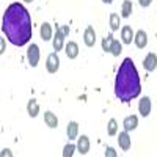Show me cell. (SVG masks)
Returning <instances> with one entry per match:
<instances>
[{
  "label": "cell",
  "mask_w": 157,
  "mask_h": 157,
  "mask_svg": "<svg viewBox=\"0 0 157 157\" xmlns=\"http://www.w3.org/2000/svg\"><path fill=\"white\" fill-rule=\"evenodd\" d=\"M2 30L11 44L19 47L27 44L33 35L32 17L27 8L17 2L11 3L3 14Z\"/></svg>",
  "instance_id": "1"
},
{
  "label": "cell",
  "mask_w": 157,
  "mask_h": 157,
  "mask_svg": "<svg viewBox=\"0 0 157 157\" xmlns=\"http://www.w3.org/2000/svg\"><path fill=\"white\" fill-rule=\"evenodd\" d=\"M118 143H120V148L123 151H129L130 146H132V141H130V137L127 134V130H124V132L120 134V137H118Z\"/></svg>",
  "instance_id": "8"
},
{
  "label": "cell",
  "mask_w": 157,
  "mask_h": 157,
  "mask_svg": "<svg viewBox=\"0 0 157 157\" xmlns=\"http://www.w3.org/2000/svg\"><path fill=\"white\" fill-rule=\"evenodd\" d=\"M74 151H75V146L74 145H66V146H64V149H63V157H71L74 154Z\"/></svg>",
  "instance_id": "24"
},
{
  "label": "cell",
  "mask_w": 157,
  "mask_h": 157,
  "mask_svg": "<svg viewBox=\"0 0 157 157\" xmlns=\"http://www.w3.org/2000/svg\"><path fill=\"white\" fill-rule=\"evenodd\" d=\"M102 2H104V3H112L113 0H102Z\"/></svg>",
  "instance_id": "30"
},
{
  "label": "cell",
  "mask_w": 157,
  "mask_h": 157,
  "mask_svg": "<svg viewBox=\"0 0 157 157\" xmlns=\"http://www.w3.org/2000/svg\"><path fill=\"white\" fill-rule=\"evenodd\" d=\"M134 41H135V46L138 49H143L146 44H148V35L145 30H138L135 33V38H134Z\"/></svg>",
  "instance_id": "10"
},
{
  "label": "cell",
  "mask_w": 157,
  "mask_h": 157,
  "mask_svg": "<svg viewBox=\"0 0 157 157\" xmlns=\"http://www.w3.org/2000/svg\"><path fill=\"white\" fill-rule=\"evenodd\" d=\"M77 149H78V152H80V154H86L90 151V138L86 135H82L80 138H78Z\"/></svg>",
  "instance_id": "13"
},
{
  "label": "cell",
  "mask_w": 157,
  "mask_h": 157,
  "mask_svg": "<svg viewBox=\"0 0 157 157\" xmlns=\"http://www.w3.org/2000/svg\"><path fill=\"white\" fill-rule=\"evenodd\" d=\"M27 60H29L32 68L38 66V63H39V47L36 44H32L29 47V50H27Z\"/></svg>",
  "instance_id": "4"
},
{
  "label": "cell",
  "mask_w": 157,
  "mask_h": 157,
  "mask_svg": "<svg viewBox=\"0 0 157 157\" xmlns=\"http://www.w3.org/2000/svg\"><path fill=\"white\" fill-rule=\"evenodd\" d=\"M25 2H29V3H30V2H33V0H25Z\"/></svg>",
  "instance_id": "31"
},
{
  "label": "cell",
  "mask_w": 157,
  "mask_h": 157,
  "mask_svg": "<svg viewBox=\"0 0 157 157\" xmlns=\"http://www.w3.org/2000/svg\"><path fill=\"white\" fill-rule=\"evenodd\" d=\"M46 68H47V72H50V74H55L58 71V68H60V58L57 55V52H54V54H50L47 57Z\"/></svg>",
  "instance_id": "3"
},
{
  "label": "cell",
  "mask_w": 157,
  "mask_h": 157,
  "mask_svg": "<svg viewBox=\"0 0 157 157\" xmlns=\"http://www.w3.org/2000/svg\"><path fill=\"white\" fill-rule=\"evenodd\" d=\"M143 68H145L148 72H152L157 68V55L154 54V52H151V54H148L145 57V60H143Z\"/></svg>",
  "instance_id": "5"
},
{
  "label": "cell",
  "mask_w": 157,
  "mask_h": 157,
  "mask_svg": "<svg viewBox=\"0 0 157 157\" xmlns=\"http://www.w3.org/2000/svg\"><path fill=\"white\" fill-rule=\"evenodd\" d=\"M39 33H41V38L44 39V41H49V39L52 38V27H50V24L44 22L41 25V29H39Z\"/></svg>",
  "instance_id": "17"
},
{
  "label": "cell",
  "mask_w": 157,
  "mask_h": 157,
  "mask_svg": "<svg viewBox=\"0 0 157 157\" xmlns=\"http://www.w3.org/2000/svg\"><path fill=\"white\" fill-rule=\"evenodd\" d=\"M123 126H124V130L130 132V130L137 129V126H138V118H137L135 115H130V116H127L126 120H124V123H123Z\"/></svg>",
  "instance_id": "12"
},
{
  "label": "cell",
  "mask_w": 157,
  "mask_h": 157,
  "mask_svg": "<svg viewBox=\"0 0 157 157\" xmlns=\"http://www.w3.org/2000/svg\"><path fill=\"white\" fill-rule=\"evenodd\" d=\"M44 123H46L50 129H55V127H58V118H57L55 113L46 112V113H44Z\"/></svg>",
  "instance_id": "15"
},
{
  "label": "cell",
  "mask_w": 157,
  "mask_h": 157,
  "mask_svg": "<svg viewBox=\"0 0 157 157\" xmlns=\"http://www.w3.org/2000/svg\"><path fill=\"white\" fill-rule=\"evenodd\" d=\"M2 155H11V152H10V149H3V152H2Z\"/></svg>",
  "instance_id": "28"
},
{
  "label": "cell",
  "mask_w": 157,
  "mask_h": 157,
  "mask_svg": "<svg viewBox=\"0 0 157 157\" xmlns=\"http://www.w3.org/2000/svg\"><path fill=\"white\" fill-rule=\"evenodd\" d=\"M107 132H109V135H110V137L116 135V132H118V123H116V120H113V118H112V120L109 121Z\"/></svg>",
  "instance_id": "22"
},
{
  "label": "cell",
  "mask_w": 157,
  "mask_h": 157,
  "mask_svg": "<svg viewBox=\"0 0 157 157\" xmlns=\"http://www.w3.org/2000/svg\"><path fill=\"white\" fill-rule=\"evenodd\" d=\"M112 41H113V35H109L107 38H104V39H102V49L105 50V52H110Z\"/></svg>",
  "instance_id": "23"
},
{
  "label": "cell",
  "mask_w": 157,
  "mask_h": 157,
  "mask_svg": "<svg viewBox=\"0 0 157 157\" xmlns=\"http://www.w3.org/2000/svg\"><path fill=\"white\" fill-rule=\"evenodd\" d=\"M141 93L140 77L132 58H124L115 80V94L121 102L127 104L132 99L138 98Z\"/></svg>",
  "instance_id": "2"
},
{
  "label": "cell",
  "mask_w": 157,
  "mask_h": 157,
  "mask_svg": "<svg viewBox=\"0 0 157 157\" xmlns=\"http://www.w3.org/2000/svg\"><path fill=\"white\" fill-rule=\"evenodd\" d=\"M151 2H152V0H138V3H140L141 6H145V8H146V6H149V5H151Z\"/></svg>",
  "instance_id": "26"
},
{
  "label": "cell",
  "mask_w": 157,
  "mask_h": 157,
  "mask_svg": "<svg viewBox=\"0 0 157 157\" xmlns=\"http://www.w3.org/2000/svg\"><path fill=\"white\" fill-rule=\"evenodd\" d=\"M64 49H66V55H68V58H71V60L77 58V55H78V46H77V43L69 41L66 46H64Z\"/></svg>",
  "instance_id": "14"
},
{
  "label": "cell",
  "mask_w": 157,
  "mask_h": 157,
  "mask_svg": "<svg viewBox=\"0 0 157 157\" xmlns=\"http://www.w3.org/2000/svg\"><path fill=\"white\" fill-rule=\"evenodd\" d=\"M83 43L88 47H93L96 44V32H94V29L91 27V25H88L85 33H83Z\"/></svg>",
  "instance_id": "6"
},
{
  "label": "cell",
  "mask_w": 157,
  "mask_h": 157,
  "mask_svg": "<svg viewBox=\"0 0 157 157\" xmlns=\"http://www.w3.org/2000/svg\"><path fill=\"white\" fill-rule=\"evenodd\" d=\"M121 38H123V43L124 44H130V43H132V39L135 38V35L132 32V27L124 25V27L121 29Z\"/></svg>",
  "instance_id": "11"
},
{
  "label": "cell",
  "mask_w": 157,
  "mask_h": 157,
  "mask_svg": "<svg viewBox=\"0 0 157 157\" xmlns=\"http://www.w3.org/2000/svg\"><path fill=\"white\" fill-rule=\"evenodd\" d=\"M0 52H2V54L5 52V41H3V39H2V50H0Z\"/></svg>",
  "instance_id": "29"
},
{
  "label": "cell",
  "mask_w": 157,
  "mask_h": 157,
  "mask_svg": "<svg viewBox=\"0 0 157 157\" xmlns=\"http://www.w3.org/2000/svg\"><path fill=\"white\" fill-rule=\"evenodd\" d=\"M66 132H68V138H69V140L77 138V135H78V124H77L75 121H71V123L68 124Z\"/></svg>",
  "instance_id": "16"
},
{
  "label": "cell",
  "mask_w": 157,
  "mask_h": 157,
  "mask_svg": "<svg viewBox=\"0 0 157 157\" xmlns=\"http://www.w3.org/2000/svg\"><path fill=\"white\" fill-rule=\"evenodd\" d=\"M130 14H132V2H130V0H124L123 8H121V16L129 17Z\"/></svg>",
  "instance_id": "21"
},
{
  "label": "cell",
  "mask_w": 157,
  "mask_h": 157,
  "mask_svg": "<svg viewBox=\"0 0 157 157\" xmlns=\"http://www.w3.org/2000/svg\"><path fill=\"white\" fill-rule=\"evenodd\" d=\"M64 32H63V29L61 27H57V32H55V38H54V49L58 52V50H61L63 49V46H64Z\"/></svg>",
  "instance_id": "7"
},
{
  "label": "cell",
  "mask_w": 157,
  "mask_h": 157,
  "mask_svg": "<svg viewBox=\"0 0 157 157\" xmlns=\"http://www.w3.org/2000/svg\"><path fill=\"white\" fill-rule=\"evenodd\" d=\"M120 25H121L120 16H118L116 13H112V14H110V29L113 32H116V30H120Z\"/></svg>",
  "instance_id": "19"
},
{
  "label": "cell",
  "mask_w": 157,
  "mask_h": 157,
  "mask_svg": "<svg viewBox=\"0 0 157 157\" xmlns=\"http://www.w3.org/2000/svg\"><path fill=\"white\" fill-rule=\"evenodd\" d=\"M61 29H63L64 35H68V33H69V27H68V25H64V27H61Z\"/></svg>",
  "instance_id": "27"
},
{
  "label": "cell",
  "mask_w": 157,
  "mask_h": 157,
  "mask_svg": "<svg viewBox=\"0 0 157 157\" xmlns=\"http://www.w3.org/2000/svg\"><path fill=\"white\" fill-rule=\"evenodd\" d=\"M123 52V46H121V43L118 41V39H113L112 41V47H110V54L113 55V57H118Z\"/></svg>",
  "instance_id": "20"
},
{
  "label": "cell",
  "mask_w": 157,
  "mask_h": 157,
  "mask_svg": "<svg viewBox=\"0 0 157 157\" xmlns=\"http://www.w3.org/2000/svg\"><path fill=\"white\" fill-rule=\"evenodd\" d=\"M138 112L141 113V116H145V118L151 113V99H149L148 96H145V98L140 101V104H138Z\"/></svg>",
  "instance_id": "9"
},
{
  "label": "cell",
  "mask_w": 157,
  "mask_h": 157,
  "mask_svg": "<svg viewBox=\"0 0 157 157\" xmlns=\"http://www.w3.org/2000/svg\"><path fill=\"white\" fill-rule=\"evenodd\" d=\"M105 157H116V151L113 148H107L105 149Z\"/></svg>",
  "instance_id": "25"
},
{
  "label": "cell",
  "mask_w": 157,
  "mask_h": 157,
  "mask_svg": "<svg viewBox=\"0 0 157 157\" xmlns=\"http://www.w3.org/2000/svg\"><path fill=\"white\" fill-rule=\"evenodd\" d=\"M27 112L32 118H36L38 113H39V105H38V102L35 99H30L29 104H27Z\"/></svg>",
  "instance_id": "18"
}]
</instances>
